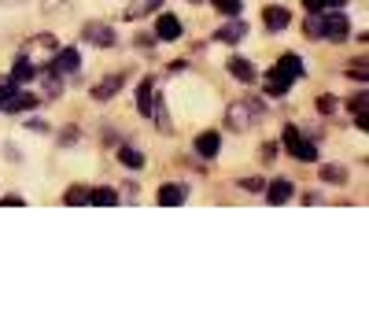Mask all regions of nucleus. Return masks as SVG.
<instances>
[{
  "instance_id": "nucleus-1",
  "label": "nucleus",
  "mask_w": 369,
  "mask_h": 318,
  "mask_svg": "<svg viewBox=\"0 0 369 318\" xmlns=\"http://www.w3.org/2000/svg\"><path fill=\"white\" fill-rule=\"evenodd\" d=\"M263 108H258V104H233L229 108V115H225V126H229V130H236V133H244V130H252V122H258L263 119V115H258Z\"/></svg>"
},
{
  "instance_id": "nucleus-2",
  "label": "nucleus",
  "mask_w": 369,
  "mask_h": 318,
  "mask_svg": "<svg viewBox=\"0 0 369 318\" xmlns=\"http://www.w3.org/2000/svg\"><path fill=\"white\" fill-rule=\"evenodd\" d=\"M285 148H288V156H296L299 163H314L318 159V148H314V141H307L296 126H285Z\"/></svg>"
},
{
  "instance_id": "nucleus-3",
  "label": "nucleus",
  "mask_w": 369,
  "mask_h": 318,
  "mask_svg": "<svg viewBox=\"0 0 369 318\" xmlns=\"http://www.w3.org/2000/svg\"><path fill=\"white\" fill-rule=\"evenodd\" d=\"M347 34H351V23H347V15H340V12L325 15L321 37H329V41H347Z\"/></svg>"
},
{
  "instance_id": "nucleus-4",
  "label": "nucleus",
  "mask_w": 369,
  "mask_h": 318,
  "mask_svg": "<svg viewBox=\"0 0 369 318\" xmlns=\"http://www.w3.org/2000/svg\"><path fill=\"white\" fill-rule=\"evenodd\" d=\"M82 41H89V45H96V48H111L115 45V30L104 26V23H89L82 30Z\"/></svg>"
},
{
  "instance_id": "nucleus-5",
  "label": "nucleus",
  "mask_w": 369,
  "mask_h": 318,
  "mask_svg": "<svg viewBox=\"0 0 369 318\" xmlns=\"http://www.w3.org/2000/svg\"><path fill=\"white\" fill-rule=\"evenodd\" d=\"M37 108V97L34 93H12V97H4L0 100V111H8V115H15V111H34Z\"/></svg>"
},
{
  "instance_id": "nucleus-6",
  "label": "nucleus",
  "mask_w": 369,
  "mask_h": 318,
  "mask_svg": "<svg viewBox=\"0 0 369 318\" xmlns=\"http://www.w3.org/2000/svg\"><path fill=\"white\" fill-rule=\"evenodd\" d=\"M263 23H266V30H274V34H281V30H288V23H292V15H288V8H263Z\"/></svg>"
},
{
  "instance_id": "nucleus-7",
  "label": "nucleus",
  "mask_w": 369,
  "mask_h": 318,
  "mask_svg": "<svg viewBox=\"0 0 369 318\" xmlns=\"http://www.w3.org/2000/svg\"><path fill=\"white\" fill-rule=\"evenodd\" d=\"M181 34H184V26H181L178 15H162L159 23H155V37L159 41H178Z\"/></svg>"
},
{
  "instance_id": "nucleus-8",
  "label": "nucleus",
  "mask_w": 369,
  "mask_h": 318,
  "mask_svg": "<svg viewBox=\"0 0 369 318\" xmlns=\"http://www.w3.org/2000/svg\"><path fill=\"white\" fill-rule=\"evenodd\" d=\"M292 193H296V185L285 182V178H277V182L266 185V204H288Z\"/></svg>"
},
{
  "instance_id": "nucleus-9",
  "label": "nucleus",
  "mask_w": 369,
  "mask_h": 318,
  "mask_svg": "<svg viewBox=\"0 0 369 318\" xmlns=\"http://www.w3.org/2000/svg\"><path fill=\"white\" fill-rule=\"evenodd\" d=\"M52 67H56L59 74H74V71L82 67L78 48H63V52H56V56H52Z\"/></svg>"
},
{
  "instance_id": "nucleus-10",
  "label": "nucleus",
  "mask_w": 369,
  "mask_h": 318,
  "mask_svg": "<svg viewBox=\"0 0 369 318\" xmlns=\"http://www.w3.org/2000/svg\"><path fill=\"white\" fill-rule=\"evenodd\" d=\"M292 82H296V78H288V74L285 71H269L266 74V93H269V97H285V93L292 89Z\"/></svg>"
},
{
  "instance_id": "nucleus-11",
  "label": "nucleus",
  "mask_w": 369,
  "mask_h": 318,
  "mask_svg": "<svg viewBox=\"0 0 369 318\" xmlns=\"http://www.w3.org/2000/svg\"><path fill=\"white\" fill-rule=\"evenodd\" d=\"M184 196H189V189H184V185H178V182H170V185H162L159 189V204L162 207H178V204H184Z\"/></svg>"
},
{
  "instance_id": "nucleus-12",
  "label": "nucleus",
  "mask_w": 369,
  "mask_h": 318,
  "mask_svg": "<svg viewBox=\"0 0 369 318\" xmlns=\"http://www.w3.org/2000/svg\"><path fill=\"white\" fill-rule=\"evenodd\" d=\"M12 78H15V82H34V78H37V63L30 59V56H19L15 67H12Z\"/></svg>"
},
{
  "instance_id": "nucleus-13",
  "label": "nucleus",
  "mask_w": 369,
  "mask_h": 318,
  "mask_svg": "<svg viewBox=\"0 0 369 318\" xmlns=\"http://www.w3.org/2000/svg\"><path fill=\"white\" fill-rule=\"evenodd\" d=\"M151 86H155V82H140V89H137V111L140 115H144V119H148V115H151V100H155V89H151Z\"/></svg>"
},
{
  "instance_id": "nucleus-14",
  "label": "nucleus",
  "mask_w": 369,
  "mask_h": 318,
  "mask_svg": "<svg viewBox=\"0 0 369 318\" xmlns=\"http://www.w3.org/2000/svg\"><path fill=\"white\" fill-rule=\"evenodd\" d=\"M196 152H200L203 159H214V156H218V133H214V130L200 133V137H196Z\"/></svg>"
},
{
  "instance_id": "nucleus-15",
  "label": "nucleus",
  "mask_w": 369,
  "mask_h": 318,
  "mask_svg": "<svg viewBox=\"0 0 369 318\" xmlns=\"http://www.w3.org/2000/svg\"><path fill=\"white\" fill-rule=\"evenodd\" d=\"M118 89H122V74H111V78H104L100 86L93 89V97H96V100H111Z\"/></svg>"
},
{
  "instance_id": "nucleus-16",
  "label": "nucleus",
  "mask_w": 369,
  "mask_h": 318,
  "mask_svg": "<svg viewBox=\"0 0 369 318\" xmlns=\"http://www.w3.org/2000/svg\"><path fill=\"white\" fill-rule=\"evenodd\" d=\"M118 163H126L129 171H140V167H144V156H140L133 144H118Z\"/></svg>"
},
{
  "instance_id": "nucleus-17",
  "label": "nucleus",
  "mask_w": 369,
  "mask_h": 318,
  "mask_svg": "<svg viewBox=\"0 0 369 318\" xmlns=\"http://www.w3.org/2000/svg\"><path fill=\"white\" fill-rule=\"evenodd\" d=\"M277 71H285L288 78H303V59L296 56V52H285V56L277 59Z\"/></svg>"
},
{
  "instance_id": "nucleus-18",
  "label": "nucleus",
  "mask_w": 369,
  "mask_h": 318,
  "mask_svg": "<svg viewBox=\"0 0 369 318\" xmlns=\"http://www.w3.org/2000/svg\"><path fill=\"white\" fill-rule=\"evenodd\" d=\"M229 74H233V78H240V82H255V67L244 56H233L229 59Z\"/></svg>"
},
{
  "instance_id": "nucleus-19",
  "label": "nucleus",
  "mask_w": 369,
  "mask_h": 318,
  "mask_svg": "<svg viewBox=\"0 0 369 318\" xmlns=\"http://www.w3.org/2000/svg\"><path fill=\"white\" fill-rule=\"evenodd\" d=\"M159 8H162V0H133V4L126 8V19H140L148 12H159Z\"/></svg>"
},
{
  "instance_id": "nucleus-20",
  "label": "nucleus",
  "mask_w": 369,
  "mask_h": 318,
  "mask_svg": "<svg viewBox=\"0 0 369 318\" xmlns=\"http://www.w3.org/2000/svg\"><path fill=\"white\" fill-rule=\"evenodd\" d=\"M321 182L343 185V182H347V167H340V163H325V167H321Z\"/></svg>"
},
{
  "instance_id": "nucleus-21",
  "label": "nucleus",
  "mask_w": 369,
  "mask_h": 318,
  "mask_svg": "<svg viewBox=\"0 0 369 318\" xmlns=\"http://www.w3.org/2000/svg\"><path fill=\"white\" fill-rule=\"evenodd\" d=\"M244 34H247V26H244V23H229V26H222L214 37H218V41H225V45H236V41H240Z\"/></svg>"
},
{
  "instance_id": "nucleus-22",
  "label": "nucleus",
  "mask_w": 369,
  "mask_h": 318,
  "mask_svg": "<svg viewBox=\"0 0 369 318\" xmlns=\"http://www.w3.org/2000/svg\"><path fill=\"white\" fill-rule=\"evenodd\" d=\"M89 204L111 207V204H118V193H115V189H89Z\"/></svg>"
},
{
  "instance_id": "nucleus-23",
  "label": "nucleus",
  "mask_w": 369,
  "mask_h": 318,
  "mask_svg": "<svg viewBox=\"0 0 369 318\" xmlns=\"http://www.w3.org/2000/svg\"><path fill=\"white\" fill-rule=\"evenodd\" d=\"M63 204H70V207L89 204V189H85V185H70L67 193H63Z\"/></svg>"
},
{
  "instance_id": "nucleus-24",
  "label": "nucleus",
  "mask_w": 369,
  "mask_h": 318,
  "mask_svg": "<svg viewBox=\"0 0 369 318\" xmlns=\"http://www.w3.org/2000/svg\"><path fill=\"white\" fill-rule=\"evenodd\" d=\"M214 8H218L222 15H240V8H244V0H211Z\"/></svg>"
},
{
  "instance_id": "nucleus-25",
  "label": "nucleus",
  "mask_w": 369,
  "mask_h": 318,
  "mask_svg": "<svg viewBox=\"0 0 369 318\" xmlns=\"http://www.w3.org/2000/svg\"><path fill=\"white\" fill-rule=\"evenodd\" d=\"M15 89H19V82L12 78V74H4V78H0V100H4V97H12Z\"/></svg>"
},
{
  "instance_id": "nucleus-26",
  "label": "nucleus",
  "mask_w": 369,
  "mask_h": 318,
  "mask_svg": "<svg viewBox=\"0 0 369 318\" xmlns=\"http://www.w3.org/2000/svg\"><path fill=\"white\" fill-rule=\"evenodd\" d=\"M318 111L321 115H332L336 111V97H318Z\"/></svg>"
},
{
  "instance_id": "nucleus-27",
  "label": "nucleus",
  "mask_w": 369,
  "mask_h": 318,
  "mask_svg": "<svg viewBox=\"0 0 369 318\" xmlns=\"http://www.w3.org/2000/svg\"><path fill=\"white\" fill-rule=\"evenodd\" d=\"M240 185L247 189V193H258V189H266V182H263V178H244Z\"/></svg>"
},
{
  "instance_id": "nucleus-28",
  "label": "nucleus",
  "mask_w": 369,
  "mask_h": 318,
  "mask_svg": "<svg viewBox=\"0 0 369 318\" xmlns=\"http://www.w3.org/2000/svg\"><path fill=\"white\" fill-rule=\"evenodd\" d=\"M303 30H307V37H321V23H318V19H307Z\"/></svg>"
},
{
  "instance_id": "nucleus-29",
  "label": "nucleus",
  "mask_w": 369,
  "mask_h": 318,
  "mask_svg": "<svg viewBox=\"0 0 369 318\" xmlns=\"http://www.w3.org/2000/svg\"><path fill=\"white\" fill-rule=\"evenodd\" d=\"M78 137H82V133H78V130H74V126H67V130H63V133H59V141H63V144H67V148H70L74 141H78Z\"/></svg>"
},
{
  "instance_id": "nucleus-30",
  "label": "nucleus",
  "mask_w": 369,
  "mask_h": 318,
  "mask_svg": "<svg viewBox=\"0 0 369 318\" xmlns=\"http://www.w3.org/2000/svg\"><path fill=\"white\" fill-rule=\"evenodd\" d=\"M26 200L23 196H0V207H23Z\"/></svg>"
},
{
  "instance_id": "nucleus-31",
  "label": "nucleus",
  "mask_w": 369,
  "mask_h": 318,
  "mask_svg": "<svg viewBox=\"0 0 369 318\" xmlns=\"http://www.w3.org/2000/svg\"><path fill=\"white\" fill-rule=\"evenodd\" d=\"M303 8L307 12H325V0H303Z\"/></svg>"
},
{
  "instance_id": "nucleus-32",
  "label": "nucleus",
  "mask_w": 369,
  "mask_h": 318,
  "mask_svg": "<svg viewBox=\"0 0 369 318\" xmlns=\"http://www.w3.org/2000/svg\"><path fill=\"white\" fill-rule=\"evenodd\" d=\"M59 4H67V0H41V8H45V12H56Z\"/></svg>"
},
{
  "instance_id": "nucleus-33",
  "label": "nucleus",
  "mask_w": 369,
  "mask_h": 318,
  "mask_svg": "<svg viewBox=\"0 0 369 318\" xmlns=\"http://www.w3.org/2000/svg\"><path fill=\"white\" fill-rule=\"evenodd\" d=\"M347 0H325V8H343Z\"/></svg>"
},
{
  "instance_id": "nucleus-34",
  "label": "nucleus",
  "mask_w": 369,
  "mask_h": 318,
  "mask_svg": "<svg viewBox=\"0 0 369 318\" xmlns=\"http://www.w3.org/2000/svg\"><path fill=\"white\" fill-rule=\"evenodd\" d=\"M0 4H23V0H0Z\"/></svg>"
}]
</instances>
